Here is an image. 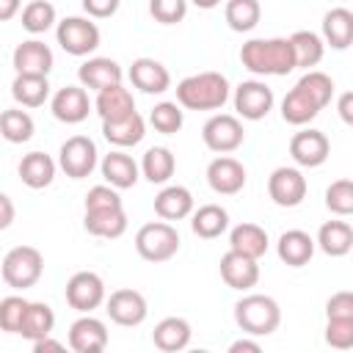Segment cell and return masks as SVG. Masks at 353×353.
I'll list each match as a JSON object with an SVG mask.
<instances>
[{
    "label": "cell",
    "instance_id": "cell-1",
    "mask_svg": "<svg viewBox=\"0 0 353 353\" xmlns=\"http://www.w3.org/2000/svg\"><path fill=\"white\" fill-rule=\"evenodd\" d=\"M240 61L248 72L262 77H281L298 69L295 47L290 39L273 36V39H248L240 47Z\"/></svg>",
    "mask_w": 353,
    "mask_h": 353
},
{
    "label": "cell",
    "instance_id": "cell-2",
    "mask_svg": "<svg viewBox=\"0 0 353 353\" xmlns=\"http://www.w3.org/2000/svg\"><path fill=\"white\" fill-rule=\"evenodd\" d=\"M229 99V80L221 72H196L176 83V102L185 110H218Z\"/></svg>",
    "mask_w": 353,
    "mask_h": 353
},
{
    "label": "cell",
    "instance_id": "cell-3",
    "mask_svg": "<svg viewBox=\"0 0 353 353\" xmlns=\"http://www.w3.org/2000/svg\"><path fill=\"white\" fill-rule=\"evenodd\" d=\"M234 323L248 336H268L281 323V309L270 295L251 292L234 303Z\"/></svg>",
    "mask_w": 353,
    "mask_h": 353
},
{
    "label": "cell",
    "instance_id": "cell-4",
    "mask_svg": "<svg viewBox=\"0 0 353 353\" xmlns=\"http://www.w3.org/2000/svg\"><path fill=\"white\" fill-rule=\"evenodd\" d=\"M135 251L146 262H168L179 251V232L168 221L143 223L135 232Z\"/></svg>",
    "mask_w": 353,
    "mask_h": 353
},
{
    "label": "cell",
    "instance_id": "cell-5",
    "mask_svg": "<svg viewBox=\"0 0 353 353\" xmlns=\"http://www.w3.org/2000/svg\"><path fill=\"white\" fill-rule=\"evenodd\" d=\"M44 273V256L33 245H14L3 256V281L14 290L33 287Z\"/></svg>",
    "mask_w": 353,
    "mask_h": 353
},
{
    "label": "cell",
    "instance_id": "cell-6",
    "mask_svg": "<svg viewBox=\"0 0 353 353\" xmlns=\"http://www.w3.org/2000/svg\"><path fill=\"white\" fill-rule=\"evenodd\" d=\"M55 39H58L63 52L83 58V55H88V52H94L99 47L102 33H99L97 22H91L88 17H66V19L58 22Z\"/></svg>",
    "mask_w": 353,
    "mask_h": 353
},
{
    "label": "cell",
    "instance_id": "cell-7",
    "mask_svg": "<svg viewBox=\"0 0 353 353\" xmlns=\"http://www.w3.org/2000/svg\"><path fill=\"white\" fill-rule=\"evenodd\" d=\"M201 141H204V146H207L210 152L229 154V152H234V149L243 146L245 130H243V124H240L237 116H232V113H215V116H210V119L204 121V127H201Z\"/></svg>",
    "mask_w": 353,
    "mask_h": 353
},
{
    "label": "cell",
    "instance_id": "cell-8",
    "mask_svg": "<svg viewBox=\"0 0 353 353\" xmlns=\"http://www.w3.org/2000/svg\"><path fill=\"white\" fill-rule=\"evenodd\" d=\"M66 303L74 309V312H80V314H91L97 306H102L105 301H108V295H105V281H102V276L99 273H94V270H80V273H74L69 281H66Z\"/></svg>",
    "mask_w": 353,
    "mask_h": 353
},
{
    "label": "cell",
    "instance_id": "cell-9",
    "mask_svg": "<svg viewBox=\"0 0 353 353\" xmlns=\"http://www.w3.org/2000/svg\"><path fill=\"white\" fill-rule=\"evenodd\" d=\"M58 165L66 176L83 179L97 168V143L88 135H72L61 143Z\"/></svg>",
    "mask_w": 353,
    "mask_h": 353
},
{
    "label": "cell",
    "instance_id": "cell-10",
    "mask_svg": "<svg viewBox=\"0 0 353 353\" xmlns=\"http://www.w3.org/2000/svg\"><path fill=\"white\" fill-rule=\"evenodd\" d=\"M105 312H108V317H110L116 325L132 328V325H141V323L146 320L149 306H146V298H143L138 290L124 287V290H113V292L108 295Z\"/></svg>",
    "mask_w": 353,
    "mask_h": 353
},
{
    "label": "cell",
    "instance_id": "cell-11",
    "mask_svg": "<svg viewBox=\"0 0 353 353\" xmlns=\"http://www.w3.org/2000/svg\"><path fill=\"white\" fill-rule=\"evenodd\" d=\"M268 193L279 207H298L306 199V176L301 174V168L279 165L268 176Z\"/></svg>",
    "mask_w": 353,
    "mask_h": 353
},
{
    "label": "cell",
    "instance_id": "cell-12",
    "mask_svg": "<svg viewBox=\"0 0 353 353\" xmlns=\"http://www.w3.org/2000/svg\"><path fill=\"white\" fill-rule=\"evenodd\" d=\"M331 154V141L320 130H301L290 138V157L301 168H317L328 160Z\"/></svg>",
    "mask_w": 353,
    "mask_h": 353
},
{
    "label": "cell",
    "instance_id": "cell-13",
    "mask_svg": "<svg viewBox=\"0 0 353 353\" xmlns=\"http://www.w3.org/2000/svg\"><path fill=\"white\" fill-rule=\"evenodd\" d=\"M270 108H273V91L262 80H245L234 88V110L243 119L259 121L270 113Z\"/></svg>",
    "mask_w": 353,
    "mask_h": 353
},
{
    "label": "cell",
    "instance_id": "cell-14",
    "mask_svg": "<svg viewBox=\"0 0 353 353\" xmlns=\"http://www.w3.org/2000/svg\"><path fill=\"white\" fill-rule=\"evenodd\" d=\"M245 179H248V174H245L243 163L234 160V157H229V154H218V157L207 165V182H210V188H212L215 193H221V196H234V193H240V190L245 188Z\"/></svg>",
    "mask_w": 353,
    "mask_h": 353
},
{
    "label": "cell",
    "instance_id": "cell-15",
    "mask_svg": "<svg viewBox=\"0 0 353 353\" xmlns=\"http://www.w3.org/2000/svg\"><path fill=\"white\" fill-rule=\"evenodd\" d=\"M218 270H221V279L226 281V287L240 290V292L243 290H251L259 281V265H256V259L254 256H245L240 251H232V248L221 256Z\"/></svg>",
    "mask_w": 353,
    "mask_h": 353
},
{
    "label": "cell",
    "instance_id": "cell-16",
    "mask_svg": "<svg viewBox=\"0 0 353 353\" xmlns=\"http://www.w3.org/2000/svg\"><path fill=\"white\" fill-rule=\"evenodd\" d=\"M69 347L74 353H102L108 347V328L99 317L83 314L69 325Z\"/></svg>",
    "mask_w": 353,
    "mask_h": 353
},
{
    "label": "cell",
    "instance_id": "cell-17",
    "mask_svg": "<svg viewBox=\"0 0 353 353\" xmlns=\"http://www.w3.org/2000/svg\"><path fill=\"white\" fill-rule=\"evenodd\" d=\"M52 116L63 124H80L88 119V110H91V102H88V94H85V85H63L55 91L52 102Z\"/></svg>",
    "mask_w": 353,
    "mask_h": 353
},
{
    "label": "cell",
    "instance_id": "cell-18",
    "mask_svg": "<svg viewBox=\"0 0 353 353\" xmlns=\"http://www.w3.org/2000/svg\"><path fill=\"white\" fill-rule=\"evenodd\" d=\"M121 77H124L121 66H119L113 58H99V55L83 61L80 69H77L80 85L94 88V91H105V88H110V85H119Z\"/></svg>",
    "mask_w": 353,
    "mask_h": 353
},
{
    "label": "cell",
    "instance_id": "cell-19",
    "mask_svg": "<svg viewBox=\"0 0 353 353\" xmlns=\"http://www.w3.org/2000/svg\"><path fill=\"white\" fill-rule=\"evenodd\" d=\"M11 61H14L17 74H50V69H52V50L44 41H39V39H28V41L17 44Z\"/></svg>",
    "mask_w": 353,
    "mask_h": 353
},
{
    "label": "cell",
    "instance_id": "cell-20",
    "mask_svg": "<svg viewBox=\"0 0 353 353\" xmlns=\"http://www.w3.org/2000/svg\"><path fill=\"white\" fill-rule=\"evenodd\" d=\"M130 80L143 94H165L171 88L168 69L154 58H135L130 66Z\"/></svg>",
    "mask_w": 353,
    "mask_h": 353
},
{
    "label": "cell",
    "instance_id": "cell-21",
    "mask_svg": "<svg viewBox=\"0 0 353 353\" xmlns=\"http://www.w3.org/2000/svg\"><path fill=\"white\" fill-rule=\"evenodd\" d=\"M314 248H317V240L303 229H287L276 243L279 259L290 268H303L314 256Z\"/></svg>",
    "mask_w": 353,
    "mask_h": 353
},
{
    "label": "cell",
    "instance_id": "cell-22",
    "mask_svg": "<svg viewBox=\"0 0 353 353\" xmlns=\"http://www.w3.org/2000/svg\"><path fill=\"white\" fill-rule=\"evenodd\" d=\"M99 168H102L105 182L113 185V188H119V190L132 188V185L138 182V176H141V165H138L127 152H121V149L108 152V154L102 157Z\"/></svg>",
    "mask_w": 353,
    "mask_h": 353
},
{
    "label": "cell",
    "instance_id": "cell-23",
    "mask_svg": "<svg viewBox=\"0 0 353 353\" xmlns=\"http://www.w3.org/2000/svg\"><path fill=\"white\" fill-rule=\"evenodd\" d=\"M102 135L108 143H113L116 149H127V146H135L143 141L146 135V121L143 116L135 110L124 119H113V121H102Z\"/></svg>",
    "mask_w": 353,
    "mask_h": 353
},
{
    "label": "cell",
    "instance_id": "cell-24",
    "mask_svg": "<svg viewBox=\"0 0 353 353\" xmlns=\"http://www.w3.org/2000/svg\"><path fill=\"white\" fill-rule=\"evenodd\" d=\"M154 212L163 221H182L193 215V193L185 185H165L154 196Z\"/></svg>",
    "mask_w": 353,
    "mask_h": 353
},
{
    "label": "cell",
    "instance_id": "cell-25",
    "mask_svg": "<svg viewBox=\"0 0 353 353\" xmlns=\"http://www.w3.org/2000/svg\"><path fill=\"white\" fill-rule=\"evenodd\" d=\"M190 336H193V331H190V323L185 317H163L152 331V342L163 353L185 350L190 345Z\"/></svg>",
    "mask_w": 353,
    "mask_h": 353
},
{
    "label": "cell",
    "instance_id": "cell-26",
    "mask_svg": "<svg viewBox=\"0 0 353 353\" xmlns=\"http://www.w3.org/2000/svg\"><path fill=\"white\" fill-rule=\"evenodd\" d=\"M83 226L94 237L116 240L127 232V212L124 207H110V210H88L83 218Z\"/></svg>",
    "mask_w": 353,
    "mask_h": 353
},
{
    "label": "cell",
    "instance_id": "cell-27",
    "mask_svg": "<svg viewBox=\"0 0 353 353\" xmlns=\"http://www.w3.org/2000/svg\"><path fill=\"white\" fill-rule=\"evenodd\" d=\"M323 39L331 50H347L353 44V11L331 8L323 17Z\"/></svg>",
    "mask_w": 353,
    "mask_h": 353
},
{
    "label": "cell",
    "instance_id": "cell-28",
    "mask_svg": "<svg viewBox=\"0 0 353 353\" xmlns=\"http://www.w3.org/2000/svg\"><path fill=\"white\" fill-rule=\"evenodd\" d=\"M97 113L102 121H113V119H124L130 113H135V99L132 94L119 83V85H110L105 91H97V102H94Z\"/></svg>",
    "mask_w": 353,
    "mask_h": 353
},
{
    "label": "cell",
    "instance_id": "cell-29",
    "mask_svg": "<svg viewBox=\"0 0 353 353\" xmlns=\"http://www.w3.org/2000/svg\"><path fill=\"white\" fill-rule=\"evenodd\" d=\"M19 179L33 190L47 188L55 179V160L44 152H28L19 160Z\"/></svg>",
    "mask_w": 353,
    "mask_h": 353
},
{
    "label": "cell",
    "instance_id": "cell-30",
    "mask_svg": "<svg viewBox=\"0 0 353 353\" xmlns=\"http://www.w3.org/2000/svg\"><path fill=\"white\" fill-rule=\"evenodd\" d=\"M317 245L328 256H345L353 251V226L345 221H325L317 229Z\"/></svg>",
    "mask_w": 353,
    "mask_h": 353
},
{
    "label": "cell",
    "instance_id": "cell-31",
    "mask_svg": "<svg viewBox=\"0 0 353 353\" xmlns=\"http://www.w3.org/2000/svg\"><path fill=\"white\" fill-rule=\"evenodd\" d=\"M190 229L204 240H215L229 229V212L221 204H201L190 215Z\"/></svg>",
    "mask_w": 353,
    "mask_h": 353
},
{
    "label": "cell",
    "instance_id": "cell-32",
    "mask_svg": "<svg viewBox=\"0 0 353 353\" xmlns=\"http://www.w3.org/2000/svg\"><path fill=\"white\" fill-rule=\"evenodd\" d=\"M11 97L22 108H41L50 97L47 74H17L14 83H11Z\"/></svg>",
    "mask_w": 353,
    "mask_h": 353
},
{
    "label": "cell",
    "instance_id": "cell-33",
    "mask_svg": "<svg viewBox=\"0 0 353 353\" xmlns=\"http://www.w3.org/2000/svg\"><path fill=\"white\" fill-rule=\"evenodd\" d=\"M320 110H323V108H320L306 91H301L298 85H295L292 91H287V97L281 99V119H284L287 124H292V127L309 124Z\"/></svg>",
    "mask_w": 353,
    "mask_h": 353
},
{
    "label": "cell",
    "instance_id": "cell-34",
    "mask_svg": "<svg viewBox=\"0 0 353 353\" xmlns=\"http://www.w3.org/2000/svg\"><path fill=\"white\" fill-rule=\"evenodd\" d=\"M229 248L232 251H240L245 256H265L268 251V232L256 223H237L232 232H229Z\"/></svg>",
    "mask_w": 353,
    "mask_h": 353
},
{
    "label": "cell",
    "instance_id": "cell-35",
    "mask_svg": "<svg viewBox=\"0 0 353 353\" xmlns=\"http://www.w3.org/2000/svg\"><path fill=\"white\" fill-rule=\"evenodd\" d=\"M55 328V314H52V306L44 303V301H30L28 312H25V320H22V328L19 334L28 339V342H36V339H44L50 336Z\"/></svg>",
    "mask_w": 353,
    "mask_h": 353
},
{
    "label": "cell",
    "instance_id": "cell-36",
    "mask_svg": "<svg viewBox=\"0 0 353 353\" xmlns=\"http://www.w3.org/2000/svg\"><path fill=\"white\" fill-rule=\"evenodd\" d=\"M176 171V157L171 154V149L165 146H152L146 149L143 160H141V174L152 182V185H163L174 176Z\"/></svg>",
    "mask_w": 353,
    "mask_h": 353
},
{
    "label": "cell",
    "instance_id": "cell-37",
    "mask_svg": "<svg viewBox=\"0 0 353 353\" xmlns=\"http://www.w3.org/2000/svg\"><path fill=\"white\" fill-rule=\"evenodd\" d=\"M223 17L234 33H248L259 25L262 6H259V0H226Z\"/></svg>",
    "mask_w": 353,
    "mask_h": 353
},
{
    "label": "cell",
    "instance_id": "cell-38",
    "mask_svg": "<svg viewBox=\"0 0 353 353\" xmlns=\"http://www.w3.org/2000/svg\"><path fill=\"white\" fill-rule=\"evenodd\" d=\"M292 47H295V58H298V66L301 69H312L323 61V52H325V39L317 36L314 30H295L290 36Z\"/></svg>",
    "mask_w": 353,
    "mask_h": 353
},
{
    "label": "cell",
    "instance_id": "cell-39",
    "mask_svg": "<svg viewBox=\"0 0 353 353\" xmlns=\"http://www.w3.org/2000/svg\"><path fill=\"white\" fill-rule=\"evenodd\" d=\"M33 130H36V124H33V116L28 110H19V108L3 110V116H0V132H3V138L8 143H25V141H30L33 138Z\"/></svg>",
    "mask_w": 353,
    "mask_h": 353
},
{
    "label": "cell",
    "instance_id": "cell-40",
    "mask_svg": "<svg viewBox=\"0 0 353 353\" xmlns=\"http://www.w3.org/2000/svg\"><path fill=\"white\" fill-rule=\"evenodd\" d=\"M55 25V8L47 0H30L22 8V28L28 33H44Z\"/></svg>",
    "mask_w": 353,
    "mask_h": 353
},
{
    "label": "cell",
    "instance_id": "cell-41",
    "mask_svg": "<svg viewBox=\"0 0 353 353\" xmlns=\"http://www.w3.org/2000/svg\"><path fill=\"white\" fill-rule=\"evenodd\" d=\"M149 121H152V127H154L157 132L174 135V132H179L182 124H185L182 105H179V102H157V105L152 108V113H149Z\"/></svg>",
    "mask_w": 353,
    "mask_h": 353
},
{
    "label": "cell",
    "instance_id": "cell-42",
    "mask_svg": "<svg viewBox=\"0 0 353 353\" xmlns=\"http://www.w3.org/2000/svg\"><path fill=\"white\" fill-rule=\"evenodd\" d=\"M301 91H306L320 108H325L334 97V80L325 74V72H317V69H309L298 83H295Z\"/></svg>",
    "mask_w": 353,
    "mask_h": 353
},
{
    "label": "cell",
    "instance_id": "cell-43",
    "mask_svg": "<svg viewBox=\"0 0 353 353\" xmlns=\"http://www.w3.org/2000/svg\"><path fill=\"white\" fill-rule=\"evenodd\" d=\"M325 207L334 215H353V179H334L325 188Z\"/></svg>",
    "mask_w": 353,
    "mask_h": 353
},
{
    "label": "cell",
    "instance_id": "cell-44",
    "mask_svg": "<svg viewBox=\"0 0 353 353\" xmlns=\"http://www.w3.org/2000/svg\"><path fill=\"white\" fill-rule=\"evenodd\" d=\"M28 306H30V301H25L22 295H6L0 301V328L6 334H19Z\"/></svg>",
    "mask_w": 353,
    "mask_h": 353
},
{
    "label": "cell",
    "instance_id": "cell-45",
    "mask_svg": "<svg viewBox=\"0 0 353 353\" xmlns=\"http://www.w3.org/2000/svg\"><path fill=\"white\" fill-rule=\"evenodd\" d=\"M325 342L336 350H350L353 347V317H328Z\"/></svg>",
    "mask_w": 353,
    "mask_h": 353
},
{
    "label": "cell",
    "instance_id": "cell-46",
    "mask_svg": "<svg viewBox=\"0 0 353 353\" xmlns=\"http://www.w3.org/2000/svg\"><path fill=\"white\" fill-rule=\"evenodd\" d=\"M149 14L160 25H176L188 14V0H149Z\"/></svg>",
    "mask_w": 353,
    "mask_h": 353
},
{
    "label": "cell",
    "instance_id": "cell-47",
    "mask_svg": "<svg viewBox=\"0 0 353 353\" xmlns=\"http://www.w3.org/2000/svg\"><path fill=\"white\" fill-rule=\"evenodd\" d=\"M110 207H121L119 188H113V185H94L85 193V212L88 210H110Z\"/></svg>",
    "mask_w": 353,
    "mask_h": 353
},
{
    "label": "cell",
    "instance_id": "cell-48",
    "mask_svg": "<svg viewBox=\"0 0 353 353\" xmlns=\"http://www.w3.org/2000/svg\"><path fill=\"white\" fill-rule=\"evenodd\" d=\"M325 317H353V292L339 290L325 301Z\"/></svg>",
    "mask_w": 353,
    "mask_h": 353
},
{
    "label": "cell",
    "instance_id": "cell-49",
    "mask_svg": "<svg viewBox=\"0 0 353 353\" xmlns=\"http://www.w3.org/2000/svg\"><path fill=\"white\" fill-rule=\"evenodd\" d=\"M119 3L121 0H83V11L94 19H108L119 11Z\"/></svg>",
    "mask_w": 353,
    "mask_h": 353
},
{
    "label": "cell",
    "instance_id": "cell-50",
    "mask_svg": "<svg viewBox=\"0 0 353 353\" xmlns=\"http://www.w3.org/2000/svg\"><path fill=\"white\" fill-rule=\"evenodd\" d=\"M336 113H339V119H342L347 127H353V91H345V94L336 99Z\"/></svg>",
    "mask_w": 353,
    "mask_h": 353
},
{
    "label": "cell",
    "instance_id": "cell-51",
    "mask_svg": "<svg viewBox=\"0 0 353 353\" xmlns=\"http://www.w3.org/2000/svg\"><path fill=\"white\" fill-rule=\"evenodd\" d=\"M262 350V345L256 342V339H234L232 345H229V353H259Z\"/></svg>",
    "mask_w": 353,
    "mask_h": 353
},
{
    "label": "cell",
    "instance_id": "cell-52",
    "mask_svg": "<svg viewBox=\"0 0 353 353\" xmlns=\"http://www.w3.org/2000/svg\"><path fill=\"white\" fill-rule=\"evenodd\" d=\"M0 210H3V215H0V229H8L11 226V221H14V204H11V196H0Z\"/></svg>",
    "mask_w": 353,
    "mask_h": 353
},
{
    "label": "cell",
    "instance_id": "cell-53",
    "mask_svg": "<svg viewBox=\"0 0 353 353\" xmlns=\"http://www.w3.org/2000/svg\"><path fill=\"white\" fill-rule=\"evenodd\" d=\"M61 350H63V345L55 342V339H50V336L33 342V353H61Z\"/></svg>",
    "mask_w": 353,
    "mask_h": 353
},
{
    "label": "cell",
    "instance_id": "cell-54",
    "mask_svg": "<svg viewBox=\"0 0 353 353\" xmlns=\"http://www.w3.org/2000/svg\"><path fill=\"white\" fill-rule=\"evenodd\" d=\"M19 6H22V0H0V19L3 22L14 19V14L19 11Z\"/></svg>",
    "mask_w": 353,
    "mask_h": 353
},
{
    "label": "cell",
    "instance_id": "cell-55",
    "mask_svg": "<svg viewBox=\"0 0 353 353\" xmlns=\"http://www.w3.org/2000/svg\"><path fill=\"white\" fill-rule=\"evenodd\" d=\"M193 6H199V8H215V6H221V0H190Z\"/></svg>",
    "mask_w": 353,
    "mask_h": 353
}]
</instances>
